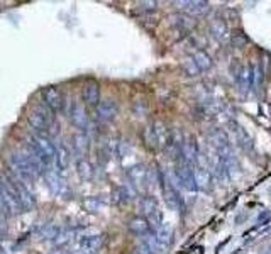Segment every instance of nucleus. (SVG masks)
Listing matches in <instances>:
<instances>
[{"label":"nucleus","instance_id":"1","mask_svg":"<svg viewBox=\"0 0 271 254\" xmlns=\"http://www.w3.org/2000/svg\"><path fill=\"white\" fill-rule=\"evenodd\" d=\"M32 144H34V148L38 149L39 156H41L44 168L49 170V165L53 163L56 158V148H55L53 141H51L46 134H43V132H32Z\"/></svg>","mask_w":271,"mask_h":254},{"label":"nucleus","instance_id":"2","mask_svg":"<svg viewBox=\"0 0 271 254\" xmlns=\"http://www.w3.org/2000/svg\"><path fill=\"white\" fill-rule=\"evenodd\" d=\"M0 200H2V204L5 207V212L10 213V215H15V213H21L24 210L21 205L19 195H17L15 188L7 180L0 183Z\"/></svg>","mask_w":271,"mask_h":254},{"label":"nucleus","instance_id":"3","mask_svg":"<svg viewBox=\"0 0 271 254\" xmlns=\"http://www.w3.org/2000/svg\"><path fill=\"white\" fill-rule=\"evenodd\" d=\"M193 178H195V185H197V190L209 192L212 187V173H210L209 163H207V159L204 158V154H198L197 161H195Z\"/></svg>","mask_w":271,"mask_h":254},{"label":"nucleus","instance_id":"4","mask_svg":"<svg viewBox=\"0 0 271 254\" xmlns=\"http://www.w3.org/2000/svg\"><path fill=\"white\" fill-rule=\"evenodd\" d=\"M232 75L238 85V90L243 95H246L252 86V65L249 63H234Z\"/></svg>","mask_w":271,"mask_h":254},{"label":"nucleus","instance_id":"5","mask_svg":"<svg viewBox=\"0 0 271 254\" xmlns=\"http://www.w3.org/2000/svg\"><path fill=\"white\" fill-rule=\"evenodd\" d=\"M9 168H10V171H12L14 176H17L19 180H22L24 183L34 178L31 168H29V165L26 163V159L22 158V154L19 151L10 153V156H9Z\"/></svg>","mask_w":271,"mask_h":254},{"label":"nucleus","instance_id":"6","mask_svg":"<svg viewBox=\"0 0 271 254\" xmlns=\"http://www.w3.org/2000/svg\"><path fill=\"white\" fill-rule=\"evenodd\" d=\"M176 176L178 180L182 183V190H185V192H190V193H195L197 192V185H195V178H193V166L188 165L187 161H183L180 158L176 165Z\"/></svg>","mask_w":271,"mask_h":254},{"label":"nucleus","instance_id":"7","mask_svg":"<svg viewBox=\"0 0 271 254\" xmlns=\"http://www.w3.org/2000/svg\"><path fill=\"white\" fill-rule=\"evenodd\" d=\"M5 180H7V182L15 188L17 195H19V200H21L22 209L27 210V209H31V207H34V204H36V200H34V195L31 193V190L26 187L24 182L19 180V178L14 176V175H9L7 178H5Z\"/></svg>","mask_w":271,"mask_h":254},{"label":"nucleus","instance_id":"8","mask_svg":"<svg viewBox=\"0 0 271 254\" xmlns=\"http://www.w3.org/2000/svg\"><path fill=\"white\" fill-rule=\"evenodd\" d=\"M117 112H119V107H117V103H115V100H112V99L102 100L99 105L95 107V117L102 124L114 120Z\"/></svg>","mask_w":271,"mask_h":254},{"label":"nucleus","instance_id":"9","mask_svg":"<svg viewBox=\"0 0 271 254\" xmlns=\"http://www.w3.org/2000/svg\"><path fill=\"white\" fill-rule=\"evenodd\" d=\"M43 103L51 112H60L63 105H65V100H63L61 92L56 86H48L43 92Z\"/></svg>","mask_w":271,"mask_h":254},{"label":"nucleus","instance_id":"10","mask_svg":"<svg viewBox=\"0 0 271 254\" xmlns=\"http://www.w3.org/2000/svg\"><path fill=\"white\" fill-rule=\"evenodd\" d=\"M128 178L136 188L144 190L149 182V171L144 165H134L128 170Z\"/></svg>","mask_w":271,"mask_h":254},{"label":"nucleus","instance_id":"11","mask_svg":"<svg viewBox=\"0 0 271 254\" xmlns=\"http://www.w3.org/2000/svg\"><path fill=\"white\" fill-rule=\"evenodd\" d=\"M68 117H70V122L80 131H85L88 125V115H86L85 108L77 102H71L70 108H68Z\"/></svg>","mask_w":271,"mask_h":254},{"label":"nucleus","instance_id":"12","mask_svg":"<svg viewBox=\"0 0 271 254\" xmlns=\"http://www.w3.org/2000/svg\"><path fill=\"white\" fill-rule=\"evenodd\" d=\"M175 5L185 10L187 15H205L210 9V4L204 0H180V2H175Z\"/></svg>","mask_w":271,"mask_h":254},{"label":"nucleus","instance_id":"13","mask_svg":"<svg viewBox=\"0 0 271 254\" xmlns=\"http://www.w3.org/2000/svg\"><path fill=\"white\" fill-rule=\"evenodd\" d=\"M83 100L86 105L97 107L100 103V85L95 80H88L83 86Z\"/></svg>","mask_w":271,"mask_h":254},{"label":"nucleus","instance_id":"14","mask_svg":"<svg viewBox=\"0 0 271 254\" xmlns=\"http://www.w3.org/2000/svg\"><path fill=\"white\" fill-rule=\"evenodd\" d=\"M198 144L197 139H195L193 136H190L187 141H183V146H182V159L187 161L188 165H195V161L198 158Z\"/></svg>","mask_w":271,"mask_h":254},{"label":"nucleus","instance_id":"15","mask_svg":"<svg viewBox=\"0 0 271 254\" xmlns=\"http://www.w3.org/2000/svg\"><path fill=\"white\" fill-rule=\"evenodd\" d=\"M102 246V235L100 234H94L88 235V238H82L77 244V252L78 254H92L95 252L99 247Z\"/></svg>","mask_w":271,"mask_h":254},{"label":"nucleus","instance_id":"16","mask_svg":"<svg viewBox=\"0 0 271 254\" xmlns=\"http://www.w3.org/2000/svg\"><path fill=\"white\" fill-rule=\"evenodd\" d=\"M128 229L136 235H148V234L153 232L151 224H149L148 219H144L142 215L132 217L131 221L128 222Z\"/></svg>","mask_w":271,"mask_h":254},{"label":"nucleus","instance_id":"17","mask_svg":"<svg viewBox=\"0 0 271 254\" xmlns=\"http://www.w3.org/2000/svg\"><path fill=\"white\" fill-rule=\"evenodd\" d=\"M209 29H210V34L214 36L217 41H221V43H224L226 39H229L230 38V31H229V26H227V22L222 19V17H215L214 21L210 22V26H209Z\"/></svg>","mask_w":271,"mask_h":254},{"label":"nucleus","instance_id":"18","mask_svg":"<svg viewBox=\"0 0 271 254\" xmlns=\"http://www.w3.org/2000/svg\"><path fill=\"white\" fill-rule=\"evenodd\" d=\"M227 127H229L230 134L236 137V141H238V144L241 148H243V149H251L252 142H251L249 136L246 134V131L243 129V127H241L238 122H234V120H230V122L227 124Z\"/></svg>","mask_w":271,"mask_h":254},{"label":"nucleus","instance_id":"19","mask_svg":"<svg viewBox=\"0 0 271 254\" xmlns=\"http://www.w3.org/2000/svg\"><path fill=\"white\" fill-rule=\"evenodd\" d=\"M163 197H165L166 205H168L171 210L178 212V210L182 209V197H180V193H178L173 187H170V185H166V183H163Z\"/></svg>","mask_w":271,"mask_h":254},{"label":"nucleus","instance_id":"20","mask_svg":"<svg viewBox=\"0 0 271 254\" xmlns=\"http://www.w3.org/2000/svg\"><path fill=\"white\" fill-rule=\"evenodd\" d=\"M154 238H156V241L159 242L161 246L165 247V249H168L170 244H171V241H173V229L170 224H159V226L154 229Z\"/></svg>","mask_w":271,"mask_h":254},{"label":"nucleus","instance_id":"21","mask_svg":"<svg viewBox=\"0 0 271 254\" xmlns=\"http://www.w3.org/2000/svg\"><path fill=\"white\" fill-rule=\"evenodd\" d=\"M44 178H46V183H48L49 190L55 195L63 192V180H61L60 173L55 170H44Z\"/></svg>","mask_w":271,"mask_h":254},{"label":"nucleus","instance_id":"22","mask_svg":"<svg viewBox=\"0 0 271 254\" xmlns=\"http://www.w3.org/2000/svg\"><path fill=\"white\" fill-rule=\"evenodd\" d=\"M55 161H56V171L60 173V175H63L68 168V165H70V149L61 144V146L56 149Z\"/></svg>","mask_w":271,"mask_h":254},{"label":"nucleus","instance_id":"23","mask_svg":"<svg viewBox=\"0 0 271 254\" xmlns=\"http://www.w3.org/2000/svg\"><path fill=\"white\" fill-rule=\"evenodd\" d=\"M153 129H154V134H156L159 148H166V144H168L170 136H171V132L168 131V127L161 122V120H156V122H153Z\"/></svg>","mask_w":271,"mask_h":254},{"label":"nucleus","instance_id":"24","mask_svg":"<svg viewBox=\"0 0 271 254\" xmlns=\"http://www.w3.org/2000/svg\"><path fill=\"white\" fill-rule=\"evenodd\" d=\"M192 60L195 61V65L198 66V70L200 71H207V70H210V66H212V58L205 53V51H195L193 56H192Z\"/></svg>","mask_w":271,"mask_h":254},{"label":"nucleus","instance_id":"25","mask_svg":"<svg viewBox=\"0 0 271 254\" xmlns=\"http://www.w3.org/2000/svg\"><path fill=\"white\" fill-rule=\"evenodd\" d=\"M142 141H144V144H146V148L151 149V151H156V149H159V144H158V139H156V134H154L153 124L148 125L146 129H144Z\"/></svg>","mask_w":271,"mask_h":254},{"label":"nucleus","instance_id":"26","mask_svg":"<svg viewBox=\"0 0 271 254\" xmlns=\"http://www.w3.org/2000/svg\"><path fill=\"white\" fill-rule=\"evenodd\" d=\"M27 122H29V125H31L32 132H43V134H44V131L48 129V125H46V122H44L41 117H39L36 112H29V115H27Z\"/></svg>","mask_w":271,"mask_h":254},{"label":"nucleus","instance_id":"27","mask_svg":"<svg viewBox=\"0 0 271 254\" xmlns=\"http://www.w3.org/2000/svg\"><path fill=\"white\" fill-rule=\"evenodd\" d=\"M77 171H78V175L82 180H92L94 178V168H92V165L88 163L86 159H80L78 163H77Z\"/></svg>","mask_w":271,"mask_h":254},{"label":"nucleus","instance_id":"28","mask_svg":"<svg viewBox=\"0 0 271 254\" xmlns=\"http://www.w3.org/2000/svg\"><path fill=\"white\" fill-rule=\"evenodd\" d=\"M129 198H131V193H129V190L125 188V187H117V188H114V192H112V200H114V204L124 205V204H128Z\"/></svg>","mask_w":271,"mask_h":254},{"label":"nucleus","instance_id":"29","mask_svg":"<svg viewBox=\"0 0 271 254\" xmlns=\"http://www.w3.org/2000/svg\"><path fill=\"white\" fill-rule=\"evenodd\" d=\"M173 24L176 27H180L182 31H190V29L195 26V21H193V17H190L187 14H178L175 19H173Z\"/></svg>","mask_w":271,"mask_h":254},{"label":"nucleus","instance_id":"30","mask_svg":"<svg viewBox=\"0 0 271 254\" xmlns=\"http://www.w3.org/2000/svg\"><path fill=\"white\" fill-rule=\"evenodd\" d=\"M32 112H36L39 117L44 120L46 125H48V127L51 125V122H53V115H51V111L44 105V103H39V105H36V107H34Z\"/></svg>","mask_w":271,"mask_h":254},{"label":"nucleus","instance_id":"31","mask_svg":"<svg viewBox=\"0 0 271 254\" xmlns=\"http://www.w3.org/2000/svg\"><path fill=\"white\" fill-rule=\"evenodd\" d=\"M183 70H185V73L188 75V77H198L200 75L198 66L195 65V61L192 60V58H187V60L183 61Z\"/></svg>","mask_w":271,"mask_h":254},{"label":"nucleus","instance_id":"32","mask_svg":"<svg viewBox=\"0 0 271 254\" xmlns=\"http://www.w3.org/2000/svg\"><path fill=\"white\" fill-rule=\"evenodd\" d=\"M230 43H232L234 48L243 49L244 46H246V43H247V38L244 36L243 32H236V34H232V36H230Z\"/></svg>","mask_w":271,"mask_h":254},{"label":"nucleus","instance_id":"33","mask_svg":"<svg viewBox=\"0 0 271 254\" xmlns=\"http://www.w3.org/2000/svg\"><path fill=\"white\" fill-rule=\"evenodd\" d=\"M86 146H88V139L83 134L75 136V151L82 154L83 151H86Z\"/></svg>","mask_w":271,"mask_h":254},{"label":"nucleus","instance_id":"34","mask_svg":"<svg viewBox=\"0 0 271 254\" xmlns=\"http://www.w3.org/2000/svg\"><path fill=\"white\" fill-rule=\"evenodd\" d=\"M83 207L88 212H99V209L102 207V202L99 198H86L83 202Z\"/></svg>","mask_w":271,"mask_h":254},{"label":"nucleus","instance_id":"35","mask_svg":"<svg viewBox=\"0 0 271 254\" xmlns=\"http://www.w3.org/2000/svg\"><path fill=\"white\" fill-rule=\"evenodd\" d=\"M70 232H65V230H61V232H56L55 235V242L58 246H63V244H66L68 241H70Z\"/></svg>","mask_w":271,"mask_h":254},{"label":"nucleus","instance_id":"36","mask_svg":"<svg viewBox=\"0 0 271 254\" xmlns=\"http://www.w3.org/2000/svg\"><path fill=\"white\" fill-rule=\"evenodd\" d=\"M134 112L137 115H144V112H146V103H144L142 100H137L134 103Z\"/></svg>","mask_w":271,"mask_h":254},{"label":"nucleus","instance_id":"37","mask_svg":"<svg viewBox=\"0 0 271 254\" xmlns=\"http://www.w3.org/2000/svg\"><path fill=\"white\" fill-rule=\"evenodd\" d=\"M139 5L142 9H146V10H154L158 7V2H141Z\"/></svg>","mask_w":271,"mask_h":254},{"label":"nucleus","instance_id":"38","mask_svg":"<svg viewBox=\"0 0 271 254\" xmlns=\"http://www.w3.org/2000/svg\"><path fill=\"white\" fill-rule=\"evenodd\" d=\"M190 254H204V246H195Z\"/></svg>","mask_w":271,"mask_h":254},{"label":"nucleus","instance_id":"39","mask_svg":"<svg viewBox=\"0 0 271 254\" xmlns=\"http://www.w3.org/2000/svg\"><path fill=\"white\" fill-rule=\"evenodd\" d=\"M137 254H151V252H149V251H148V249H146V247H144V246H141L139 249H137Z\"/></svg>","mask_w":271,"mask_h":254},{"label":"nucleus","instance_id":"40","mask_svg":"<svg viewBox=\"0 0 271 254\" xmlns=\"http://www.w3.org/2000/svg\"><path fill=\"white\" fill-rule=\"evenodd\" d=\"M261 254H271V251H269V249H264V251H263Z\"/></svg>","mask_w":271,"mask_h":254},{"label":"nucleus","instance_id":"41","mask_svg":"<svg viewBox=\"0 0 271 254\" xmlns=\"http://www.w3.org/2000/svg\"><path fill=\"white\" fill-rule=\"evenodd\" d=\"M4 182V176H2V173H0V183H2Z\"/></svg>","mask_w":271,"mask_h":254}]
</instances>
